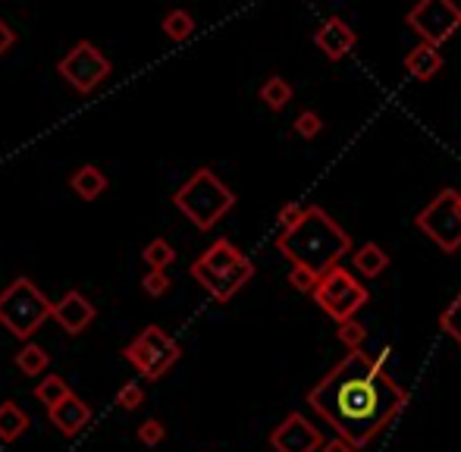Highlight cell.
<instances>
[{
    "label": "cell",
    "instance_id": "cell-1",
    "mask_svg": "<svg viewBox=\"0 0 461 452\" xmlns=\"http://www.w3.org/2000/svg\"><path fill=\"white\" fill-rule=\"evenodd\" d=\"M408 393L389 371H377L368 352H349L317 386L307 390V405L336 428V437L364 449L395 421Z\"/></svg>",
    "mask_w": 461,
    "mask_h": 452
},
{
    "label": "cell",
    "instance_id": "cell-2",
    "mask_svg": "<svg viewBox=\"0 0 461 452\" xmlns=\"http://www.w3.org/2000/svg\"><path fill=\"white\" fill-rule=\"evenodd\" d=\"M277 248L298 267H307L311 273H326L351 252V235L345 233L324 208L311 205L298 217V224L277 235Z\"/></svg>",
    "mask_w": 461,
    "mask_h": 452
},
{
    "label": "cell",
    "instance_id": "cell-3",
    "mask_svg": "<svg viewBox=\"0 0 461 452\" xmlns=\"http://www.w3.org/2000/svg\"><path fill=\"white\" fill-rule=\"evenodd\" d=\"M191 277L217 298V302H229L248 279L254 277V261L242 254L229 239H217L201 258L191 264Z\"/></svg>",
    "mask_w": 461,
    "mask_h": 452
},
{
    "label": "cell",
    "instance_id": "cell-4",
    "mask_svg": "<svg viewBox=\"0 0 461 452\" xmlns=\"http://www.w3.org/2000/svg\"><path fill=\"white\" fill-rule=\"evenodd\" d=\"M173 205H176L198 229H214L229 211H233L235 195L229 186H223V180L214 170L201 167L189 176V182H185L176 195H173Z\"/></svg>",
    "mask_w": 461,
    "mask_h": 452
},
{
    "label": "cell",
    "instance_id": "cell-5",
    "mask_svg": "<svg viewBox=\"0 0 461 452\" xmlns=\"http://www.w3.org/2000/svg\"><path fill=\"white\" fill-rule=\"evenodd\" d=\"M50 302L29 277H19L0 292V323L10 330L16 340H29L38 327L50 317Z\"/></svg>",
    "mask_w": 461,
    "mask_h": 452
},
{
    "label": "cell",
    "instance_id": "cell-6",
    "mask_svg": "<svg viewBox=\"0 0 461 452\" xmlns=\"http://www.w3.org/2000/svg\"><path fill=\"white\" fill-rule=\"evenodd\" d=\"M314 302H317L332 321L342 323V321H349V317H355L358 311L370 302V296H368V286H361L342 264H336L326 273H320L317 289H314Z\"/></svg>",
    "mask_w": 461,
    "mask_h": 452
},
{
    "label": "cell",
    "instance_id": "cell-7",
    "mask_svg": "<svg viewBox=\"0 0 461 452\" xmlns=\"http://www.w3.org/2000/svg\"><path fill=\"white\" fill-rule=\"evenodd\" d=\"M123 355L129 359V365L136 368L142 377L160 380L179 359H182V349L173 340L170 333H164L160 327H145L129 346L123 349Z\"/></svg>",
    "mask_w": 461,
    "mask_h": 452
},
{
    "label": "cell",
    "instance_id": "cell-8",
    "mask_svg": "<svg viewBox=\"0 0 461 452\" xmlns=\"http://www.w3.org/2000/svg\"><path fill=\"white\" fill-rule=\"evenodd\" d=\"M414 224L424 229L446 254L461 248V192L458 189H443L424 211L414 217Z\"/></svg>",
    "mask_w": 461,
    "mask_h": 452
},
{
    "label": "cell",
    "instance_id": "cell-9",
    "mask_svg": "<svg viewBox=\"0 0 461 452\" xmlns=\"http://www.w3.org/2000/svg\"><path fill=\"white\" fill-rule=\"evenodd\" d=\"M405 22L424 38V44L443 48L461 29V6L452 4V0H421L418 6L408 10Z\"/></svg>",
    "mask_w": 461,
    "mask_h": 452
},
{
    "label": "cell",
    "instance_id": "cell-10",
    "mask_svg": "<svg viewBox=\"0 0 461 452\" xmlns=\"http://www.w3.org/2000/svg\"><path fill=\"white\" fill-rule=\"evenodd\" d=\"M57 73H60L63 82H66L69 88H75L79 94H92L94 88L111 75V60H107L92 41H79L60 60Z\"/></svg>",
    "mask_w": 461,
    "mask_h": 452
},
{
    "label": "cell",
    "instance_id": "cell-11",
    "mask_svg": "<svg viewBox=\"0 0 461 452\" xmlns=\"http://www.w3.org/2000/svg\"><path fill=\"white\" fill-rule=\"evenodd\" d=\"M270 447L277 452H317L324 447V434H320L317 424H311L305 415L292 412L283 421L273 428Z\"/></svg>",
    "mask_w": 461,
    "mask_h": 452
},
{
    "label": "cell",
    "instance_id": "cell-12",
    "mask_svg": "<svg viewBox=\"0 0 461 452\" xmlns=\"http://www.w3.org/2000/svg\"><path fill=\"white\" fill-rule=\"evenodd\" d=\"M314 44H317L330 60H342L358 44V35L342 16H326L324 22L317 25V31H314Z\"/></svg>",
    "mask_w": 461,
    "mask_h": 452
},
{
    "label": "cell",
    "instance_id": "cell-13",
    "mask_svg": "<svg viewBox=\"0 0 461 452\" xmlns=\"http://www.w3.org/2000/svg\"><path fill=\"white\" fill-rule=\"evenodd\" d=\"M94 315H98V311H94V305L75 289L66 292V296H63L60 302L50 308V317H54V321L73 336H79L82 330H88V323L94 321Z\"/></svg>",
    "mask_w": 461,
    "mask_h": 452
},
{
    "label": "cell",
    "instance_id": "cell-14",
    "mask_svg": "<svg viewBox=\"0 0 461 452\" xmlns=\"http://www.w3.org/2000/svg\"><path fill=\"white\" fill-rule=\"evenodd\" d=\"M48 418H50V424H54V428L60 430L63 437H75L79 430L88 428V421H92V405H88L85 399L75 396V393H69L63 403L50 405Z\"/></svg>",
    "mask_w": 461,
    "mask_h": 452
},
{
    "label": "cell",
    "instance_id": "cell-15",
    "mask_svg": "<svg viewBox=\"0 0 461 452\" xmlns=\"http://www.w3.org/2000/svg\"><path fill=\"white\" fill-rule=\"evenodd\" d=\"M405 69L412 79L418 82H430L433 75L443 69V50L439 48H430V44L421 41L418 48H412L405 54Z\"/></svg>",
    "mask_w": 461,
    "mask_h": 452
},
{
    "label": "cell",
    "instance_id": "cell-16",
    "mask_svg": "<svg viewBox=\"0 0 461 452\" xmlns=\"http://www.w3.org/2000/svg\"><path fill=\"white\" fill-rule=\"evenodd\" d=\"M107 176L101 173L98 167H92V164H85V167H79L73 176H69V189H73L79 199H85V201H94L98 195H104L107 192Z\"/></svg>",
    "mask_w": 461,
    "mask_h": 452
},
{
    "label": "cell",
    "instance_id": "cell-17",
    "mask_svg": "<svg viewBox=\"0 0 461 452\" xmlns=\"http://www.w3.org/2000/svg\"><path fill=\"white\" fill-rule=\"evenodd\" d=\"M351 261H355V270L361 273V277H380L383 270H386L389 264V254L383 252L377 242H364L358 252H351Z\"/></svg>",
    "mask_w": 461,
    "mask_h": 452
},
{
    "label": "cell",
    "instance_id": "cell-18",
    "mask_svg": "<svg viewBox=\"0 0 461 452\" xmlns=\"http://www.w3.org/2000/svg\"><path fill=\"white\" fill-rule=\"evenodd\" d=\"M29 415L19 409L16 403H4L0 405V443H13L29 430Z\"/></svg>",
    "mask_w": 461,
    "mask_h": 452
},
{
    "label": "cell",
    "instance_id": "cell-19",
    "mask_svg": "<svg viewBox=\"0 0 461 452\" xmlns=\"http://www.w3.org/2000/svg\"><path fill=\"white\" fill-rule=\"evenodd\" d=\"M261 101H264L273 113H279L292 101V85L283 79V75H270V79L261 85Z\"/></svg>",
    "mask_w": 461,
    "mask_h": 452
},
{
    "label": "cell",
    "instance_id": "cell-20",
    "mask_svg": "<svg viewBox=\"0 0 461 452\" xmlns=\"http://www.w3.org/2000/svg\"><path fill=\"white\" fill-rule=\"evenodd\" d=\"M160 25H164V35L170 38V41H189V38L195 35V19L185 10H170Z\"/></svg>",
    "mask_w": 461,
    "mask_h": 452
},
{
    "label": "cell",
    "instance_id": "cell-21",
    "mask_svg": "<svg viewBox=\"0 0 461 452\" xmlns=\"http://www.w3.org/2000/svg\"><path fill=\"white\" fill-rule=\"evenodd\" d=\"M16 368L25 374V377H38V374L48 368V352H44L38 342H29V346L16 352Z\"/></svg>",
    "mask_w": 461,
    "mask_h": 452
},
{
    "label": "cell",
    "instance_id": "cell-22",
    "mask_svg": "<svg viewBox=\"0 0 461 452\" xmlns=\"http://www.w3.org/2000/svg\"><path fill=\"white\" fill-rule=\"evenodd\" d=\"M69 393H73V390H69V384L63 377H57V374H54V377H44L41 384L35 386V399L48 405V409H50V405H57V403H63Z\"/></svg>",
    "mask_w": 461,
    "mask_h": 452
},
{
    "label": "cell",
    "instance_id": "cell-23",
    "mask_svg": "<svg viewBox=\"0 0 461 452\" xmlns=\"http://www.w3.org/2000/svg\"><path fill=\"white\" fill-rule=\"evenodd\" d=\"M142 258H145V264H148L151 270H166V267L176 261V252H173V245L166 239H154V242L145 245Z\"/></svg>",
    "mask_w": 461,
    "mask_h": 452
},
{
    "label": "cell",
    "instance_id": "cell-24",
    "mask_svg": "<svg viewBox=\"0 0 461 452\" xmlns=\"http://www.w3.org/2000/svg\"><path fill=\"white\" fill-rule=\"evenodd\" d=\"M336 336L342 346H349V352H358V349L364 346V340H368V327L358 323L355 317H349V321H342L336 327Z\"/></svg>",
    "mask_w": 461,
    "mask_h": 452
},
{
    "label": "cell",
    "instance_id": "cell-25",
    "mask_svg": "<svg viewBox=\"0 0 461 452\" xmlns=\"http://www.w3.org/2000/svg\"><path fill=\"white\" fill-rule=\"evenodd\" d=\"M439 327H443V333H449L461 346V292L449 302V308L439 315Z\"/></svg>",
    "mask_w": 461,
    "mask_h": 452
},
{
    "label": "cell",
    "instance_id": "cell-26",
    "mask_svg": "<svg viewBox=\"0 0 461 452\" xmlns=\"http://www.w3.org/2000/svg\"><path fill=\"white\" fill-rule=\"evenodd\" d=\"M317 273H311L307 267H298V264H292V273H289V283H292V289H298V292H307V296H314V289H317Z\"/></svg>",
    "mask_w": 461,
    "mask_h": 452
},
{
    "label": "cell",
    "instance_id": "cell-27",
    "mask_svg": "<svg viewBox=\"0 0 461 452\" xmlns=\"http://www.w3.org/2000/svg\"><path fill=\"white\" fill-rule=\"evenodd\" d=\"M296 132L302 138H317L320 132H324V120H320L314 111H302V113H298V120H296Z\"/></svg>",
    "mask_w": 461,
    "mask_h": 452
},
{
    "label": "cell",
    "instance_id": "cell-28",
    "mask_svg": "<svg viewBox=\"0 0 461 452\" xmlns=\"http://www.w3.org/2000/svg\"><path fill=\"white\" fill-rule=\"evenodd\" d=\"M142 403H145V390L138 384H126L123 390L117 393V405H120V409H126V412H136Z\"/></svg>",
    "mask_w": 461,
    "mask_h": 452
},
{
    "label": "cell",
    "instance_id": "cell-29",
    "mask_svg": "<svg viewBox=\"0 0 461 452\" xmlns=\"http://www.w3.org/2000/svg\"><path fill=\"white\" fill-rule=\"evenodd\" d=\"M164 437H166V428L160 421H154V418L138 428V440H142L145 447H157V443H164Z\"/></svg>",
    "mask_w": 461,
    "mask_h": 452
},
{
    "label": "cell",
    "instance_id": "cell-30",
    "mask_svg": "<svg viewBox=\"0 0 461 452\" xmlns=\"http://www.w3.org/2000/svg\"><path fill=\"white\" fill-rule=\"evenodd\" d=\"M142 289L148 292V296H164V292L170 289V277H166L164 270H151L148 277H142Z\"/></svg>",
    "mask_w": 461,
    "mask_h": 452
},
{
    "label": "cell",
    "instance_id": "cell-31",
    "mask_svg": "<svg viewBox=\"0 0 461 452\" xmlns=\"http://www.w3.org/2000/svg\"><path fill=\"white\" fill-rule=\"evenodd\" d=\"M305 214V208L298 205V201H289L286 208H279V214H277V224L283 226V229H289L292 224H298V217Z\"/></svg>",
    "mask_w": 461,
    "mask_h": 452
},
{
    "label": "cell",
    "instance_id": "cell-32",
    "mask_svg": "<svg viewBox=\"0 0 461 452\" xmlns=\"http://www.w3.org/2000/svg\"><path fill=\"white\" fill-rule=\"evenodd\" d=\"M13 44H16V31H13L10 25L4 22V19H0V57H4L6 50L13 48Z\"/></svg>",
    "mask_w": 461,
    "mask_h": 452
},
{
    "label": "cell",
    "instance_id": "cell-33",
    "mask_svg": "<svg viewBox=\"0 0 461 452\" xmlns=\"http://www.w3.org/2000/svg\"><path fill=\"white\" fill-rule=\"evenodd\" d=\"M324 452H355V447L351 443H345L342 437H336V440H324V447H320Z\"/></svg>",
    "mask_w": 461,
    "mask_h": 452
}]
</instances>
